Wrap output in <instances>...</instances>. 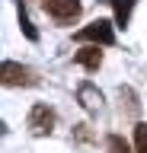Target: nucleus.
Returning a JSON list of instances; mask_svg holds the SVG:
<instances>
[{
    "mask_svg": "<svg viewBox=\"0 0 147 153\" xmlns=\"http://www.w3.org/2000/svg\"><path fill=\"white\" fill-rule=\"evenodd\" d=\"M39 3H42V10H45L58 26L77 22L80 13H83V3H80V0H39Z\"/></svg>",
    "mask_w": 147,
    "mask_h": 153,
    "instance_id": "nucleus-1",
    "label": "nucleus"
},
{
    "mask_svg": "<svg viewBox=\"0 0 147 153\" xmlns=\"http://www.w3.org/2000/svg\"><path fill=\"white\" fill-rule=\"evenodd\" d=\"M54 121H58V115H54V108L45 102H35L29 108V118H26V128H29V134H35V137H48L51 131H54Z\"/></svg>",
    "mask_w": 147,
    "mask_h": 153,
    "instance_id": "nucleus-2",
    "label": "nucleus"
},
{
    "mask_svg": "<svg viewBox=\"0 0 147 153\" xmlns=\"http://www.w3.org/2000/svg\"><path fill=\"white\" fill-rule=\"evenodd\" d=\"M77 42H93V45H112L115 42V26L109 19H93L90 26H83L77 32Z\"/></svg>",
    "mask_w": 147,
    "mask_h": 153,
    "instance_id": "nucleus-3",
    "label": "nucleus"
},
{
    "mask_svg": "<svg viewBox=\"0 0 147 153\" xmlns=\"http://www.w3.org/2000/svg\"><path fill=\"white\" fill-rule=\"evenodd\" d=\"M42 76L26 64H16V61H3V86H39Z\"/></svg>",
    "mask_w": 147,
    "mask_h": 153,
    "instance_id": "nucleus-4",
    "label": "nucleus"
},
{
    "mask_svg": "<svg viewBox=\"0 0 147 153\" xmlns=\"http://www.w3.org/2000/svg\"><path fill=\"white\" fill-rule=\"evenodd\" d=\"M77 102L87 108V112H99L102 108V93H99L93 83H80L77 86Z\"/></svg>",
    "mask_w": 147,
    "mask_h": 153,
    "instance_id": "nucleus-5",
    "label": "nucleus"
},
{
    "mask_svg": "<svg viewBox=\"0 0 147 153\" xmlns=\"http://www.w3.org/2000/svg\"><path fill=\"white\" fill-rule=\"evenodd\" d=\"M74 61H77L80 67H87L90 74H93V70H99V67H102V51H99V45H90V48H80L77 54H74Z\"/></svg>",
    "mask_w": 147,
    "mask_h": 153,
    "instance_id": "nucleus-6",
    "label": "nucleus"
},
{
    "mask_svg": "<svg viewBox=\"0 0 147 153\" xmlns=\"http://www.w3.org/2000/svg\"><path fill=\"white\" fill-rule=\"evenodd\" d=\"M137 0H115L112 7H115V26L118 29H125L128 22H131V10H134Z\"/></svg>",
    "mask_w": 147,
    "mask_h": 153,
    "instance_id": "nucleus-7",
    "label": "nucleus"
},
{
    "mask_svg": "<svg viewBox=\"0 0 147 153\" xmlns=\"http://www.w3.org/2000/svg\"><path fill=\"white\" fill-rule=\"evenodd\" d=\"M16 13H19V29H22V35L29 38V42H39V32H35V26L29 22V13H26V7H22V0H16Z\"/></svg>",
    "mask_w": 147,
    "mask_h": 153,
    "instance_id": "nucleus-8",
    "label": "nucleus"
},
{
    "mask_svg": "<svg viewBox=\"0 0 147 153\" xmlns=\"http://www.w3.org/2000/svg\"><path fill=\"white\" fill-rule=\"evenodd\" d=\"M106 147H109V153H131V147L125 143L122 134H109V137H106Z\"/></svg>",
    "mask_w": 147,
    "mask_h": 153,
    "instance_id": "nucleus-9",
    "label": "nucleus"
},
{
    "mask_svg": "<svg viewBox=\"0 0 147 153\" xmlns=\"http://www.w3.org/2000/svg\"><path fill=\"white\" fill-rule=\"evenodd\" d=\"M134 150L137 153H147V124L144 121L134 124Z\"/></svg>",
    "mask_w": 147,
    "mask_h": 153,
    "instance_id": "nucleus-10",
    "label": "nucleus"
},
{
    "mask_svg": "<svg viewBox=\"0 0 147 153\" xmlns=\"http://www.w3.org/2000/svg\"><path fill=\"white\" fill-rule=\"evenodd\" d=\"M74 140L93 143V131H90V124H74Z\"/></svg>",
    "mask_w": 147,
    "mask_h": 153,
    "instance_id": "nucleus-11",
    "label": "nucleus"
}]
</instances>
